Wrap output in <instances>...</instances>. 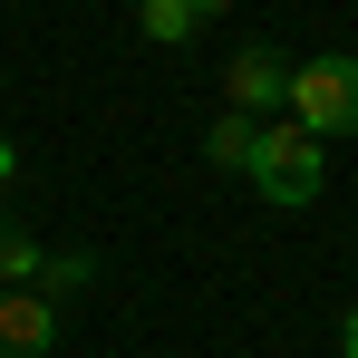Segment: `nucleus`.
Returning a JSON list of instances; mask_svg holds the SVG:
<instances>
[{
	"mask_svg": "<svg viewBox=\"0 0 358 358\" xmlns=\"http://www.w3.org/2000/svg\"><path fill=\"white\" fill-rule=\"evenodd\" d=\"M10 175H20V155H10V136H0V194H10Z\"/></svg>",
	"mask_w": 358,
	"mask_h": 358,
	"instance_id": "9d476101",
	"label": "nucleus"
},
{
	"mask_svg": "<svg viewBox=\"0 0 358 358\" xmlns=\"http://www.w3.org/2000/svg\"><path fill=\"white\" fill-rule=\"evenodd\" d=\"M136 29H145L155 49H184L203 20H194V0H136Z\"/></svg>",
	"mask_w": 358,
	"mask_h": 358,
	"instance_id": "39448f33",
	"label": "nucleus"
},
{
	"mask_svg": "<svg viewBox=\"0 0 358 358\" xmlns=\"http://www.w3.org/2000/svg\"><path fill=\"white\" fill-rule=\"evenodd\" d=\"M291 126L300 136H358V59L349 49H320V59L291 68Z\"/></svg>",
	"mask_w": 358,
	"mask_h": 358,
	"instance_id": "f03ea898",
	"label": "nucleus"
},
{
	"mask_svg": "<svg viewBox=\"0 0 358 358\" xmlns=\"http://www.w3.org/2000/svg\"><path fill=\"white\" fill-rule=\"evenodd\" d=\"M87 281H97V252H49V262H39V300L87 291Z\"/></svg>",
	"mask_w": 358,
	"mask_h": 358,
	"instance_id": "6e6552de",
	"label": "nucleus"
},
{
	"mask_svg": "<svg viewBox=\"0 0 358 358\" xmlns=\"http://www.w3.org/2000/svg\"><path fill=\"white\" fill-rule=\"evenodd\" d=\"M339 349H349V358H358V300H349V320H339Z\"/></svg>",
	"mask_w": 358,
	"mask_h": 358,
	"instance_id": "1a4fd4ad",
	"label": "nucleus"
},
{
	"mask_svg": "<svg viewBox=\"0 0 358 358\" xmlns=\"http://www.w3.org/2000/svg\"><path fill=\"white\" fill-rule=\"evenodd\" d=\"M223 107L252 126H271L281 107H291V59L281 49H262V39H242L233 59H223Z\"/></svg>",
	"mask_w": 358,
	"mask_h": 358,
	"instance_id": "7ed1b4c3",
	"label": "nucleus"
},
{
	"mask_svg": "<svg viewBox=\"0 0 358 358\" xmlns=\"http://www.w3.org/2000/svg\"><path fill=\"white\" fill-rule=\"evenodd\" d=\"M39 262H49V252L29 233H0V291H39Z\"/></svg>",
	"mask_w": 358,
	"mask_h": 358,
	"instance_id": "0eeeda50",
	"label": "nucleus"
},
{
	"mask_svg": "<svg viewBox=\"0 0 358 358\" xmlns=\"http://www.w3.org/2000/svg\"><path fill=\"white\" fill-rule=\"evenodd\" d=\"M49 349H59V300L0 291V358H49Z\"/></svg>",
	"mask_w": 358,
	"mask_h": 358,
	"instance_id": "20e7f679",
	"label": "nucleus"
},
{
	"mask_svg": "<svg viewBox=\"0 0 358 358\" xmlns=\"http://www.w3.org/2000/svg\"><path fill=\"white\" fill-rule=\"evenodd\" d=\"M223 10H233V0H194V20H223Z\"/></svg>",
	"mask_w": 358,
	"mask_h": 358,
	"instance_id": "9b49d317",
	"label": "nucleus"
},
{
	"mask_svg": "<svg viewBox=\"0 0 358 358\" xmlns=\"http://www.w3.org/2000/svg\"><path fill=\"white\" fill-rule=\"evenodd\" d=\"M252 136H262V126H252V117H233V107H223V117L203 126V155H213L223 175H242V165H252Z\"/></svg>",
	"mask_w": 358,
	"mask_h": 358,
	"instance_id": "423d86ee",
	"label": "nucleus"
},
{
	"mask_svg": "<svg viewBox=\"0 0 358 358\" xmlns=\"http://www.w3.org/2000/svg\"><path fill=\"white\" fill-rule=\"evenodd\" d=\"M252 194L262 203H281V213H300V203H320V184H329V145L320 136H300L291 117H271L262 136H252Z\"/></svg>",
	"mask_w": 358,
	"mask_h": 358,
	"instance_id": "f257e3e1",
	"label": "nucleus"
}]
</instances>
